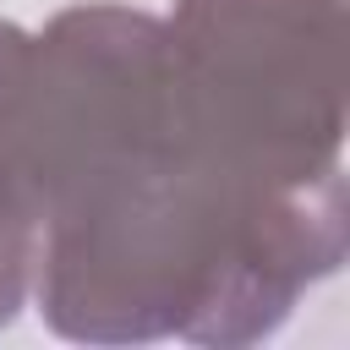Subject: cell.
I'll use <instances>...</instances> for the list:
<instances>
[{
  "label": "cell",
  "instance_id": "obj_3",
  "mask_svg": "<svg viewBox=\"0 0 350 350\" xmlns=\"http://www.w3.org/2000/svg\"><path fill=\"white\" fill-rule=\"evenodd\" d=\"M33 268H38V235L27 219H16L0 202V328L22 312L27 290H33Z\"/></svg>",
  "mask_w": 350,
  "mask_h": 350
},
{
  "label": "cell",
  "instance_id": "obj_1",
  "mask_svg": "<svg viewBox=\"0 0 350 350\" xmlns=\"http://www.w3.org/2000/svg\"><path fill=\"white\" fill-rule=\"evenodd\" d=\"M350 252L345 180L268 191L170 137L38 230V312L77 345L268 339Z\"/></svg>",
  "mask_w": 350,
  "mask_h": 350
},
{
  "label": "cell",
  "instance_id": "obj_2",
  "mask_svg": "<svg viewBox=\"0 0 350 350\" xmlns=\"http://www.w3.org/2000/svg\"><path fill=\"white\" fill-rule=\"evenodd\" d=\"M180 137L268 191L345 180V5L175 0L164 22Z\"/></svg>",
  "mask_w": 350,
  "mask_h": 350
}]
</instances>
